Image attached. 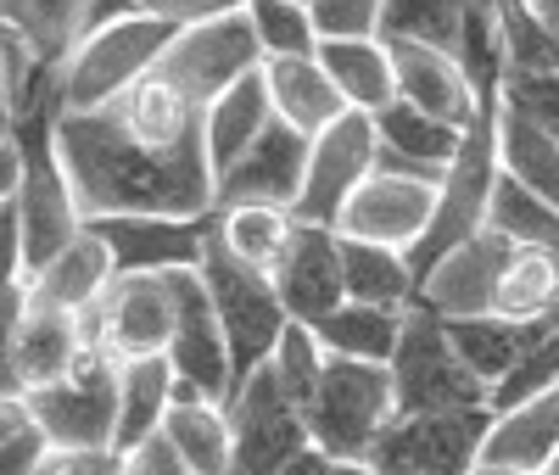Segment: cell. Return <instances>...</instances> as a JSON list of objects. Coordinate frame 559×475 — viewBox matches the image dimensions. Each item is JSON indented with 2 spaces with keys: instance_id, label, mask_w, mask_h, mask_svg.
<instances>
[{
  "instance_id": "cell-15",
  "label": "cell",
  "mask_w": 559,
  "mask_h": 475,
  "mask_svg": "<svg viewBox=\"0 0 559 475\" xmlns=\"http://www.w3.org/2000/svg\"><path fill=\"white\" fill-rule=\"evenodd\" d=\"M112 258V274H185L202 269L213 213L207 218H152V213H129V218H90L84 224Z\"/></svg>"
},
{
  "instance_id": "cell-49",
  "label": "cell",
  "mask_w": 559,
  "mask_h": 475,
  "mask_svg": "<svg viewBox=\"0 0 559 475\" xmlns=\"http://www.w3.org/2000/svg\"><path fill=\"white\" fill-rule=\"evenodd\" d=\"M0 129H7V28H0Z\"/></svg>"
},
{
  "instance_id": "cell-31",
  "label": "cell",
  "mask_w": 559,
  "mask_h": 475,
  "mask_svg": "<svg viewBox=\"0 0 559 475\" xmlns=\"http://www.w3.org/2000/svg\"><path fill=\"white\" fill-rule=\"evenodd\" d=\"M408 313H386V308H364V302H342L336 313H324L319 324H308L319 347L347 364H392L397 342H403Z\"/></svg>"
},
{
  "instance_id": "cell-3",
  "label": "cell",
  "mask_w": 559,
  "mask_h": 475,
  "mask_svg": "<svg viewBox=\"0 0 559 475\" xmlns=\"http://www.w3.org/2000/svg\"><path fill=\"white\" fill-rule=\"evenodd\" d=\"M498 95H487L481 112L464 129V146L453 157V168L442 174L437 185V213H431V229L426 241L408 252L414 274H426L442 252H453L459 241L487 229V207H492V190H498Z\"/></svg>"
},
{
  "instance_id": "cell-51",
  "label": "cell",
  "mask_w": 559,
  "mask_h": 475,
  "mask_svg": "<svg viewBox=\"0 0 559 475\" xmlns=\"http://www.w3.org/2000/svg\"><path fill=\"white\" fill-rule=\"evenodd\" d=\"M476 475H526V470H498V464H476Z\"/></svg>"
},
{
  "instance_id": "cell-40",
  "label": "cell",
  "mask_w": 559,
  "mask_h": 475,
  "mask_svg": "<svg viewBox=\"0 0 559 475\" xmlns=\"http://www.w3.org/2000/svg\"><path fill=\"white\" fill-rule=\"evenodd\" d=\"M554 387H559V330H554L548 342H537L515 369L498 380L492 414H509V408H521V403H532V397H543V392H554Z\"/></svg>"
},
{
  "instance_id": "cell-22",
  "label": "cell",
  "mask_w": 559,
  "mask_h": 475,
  "mask_svg": "<svg viewBox=\"0 0 559 475\" xmlns=\"http://www.w3.org/2000/svg\"><path fill=\"white\" fill-rule=\"evenodd\" d=\"M274 129V102H269V84H263V62L252 73H241L236 84L218 90V102L207 107V163H213V179L247 157L258 140Z\"/></svg>"
},
{
  "instance_id": "cell-41",
  "label": "cell",
  "mask_w": 559,
  "mask_h": 475,
  "mask_svg": "<svg viewBox=\"0 0 559 475\" xmlns=\"http://www.w3.org/2000/svg\"><path fill=\"white\" fill-rule=\"evenodd\" d=\"M319 39H381L386 0H308Z\"/></svg>"
},
{
  "instance_id": "cell-6",
  "label": "cell",
  "mask_w": 559,
  "mask_h": 475,
  "mask_svg": "<svg viewBox=\"0 0 559 475\" xmlns=\"http://www.w3.org/2000/svg\"><path fill=\"white\" fill-rule=\"evenodd\" d=\"M392 392L397 414H453V408H492V392L471 375L448 342V324L426 308H414L403 324V342L392 353Z\"/></svg>"
},
{
  "instance_id": "cell-5",
  "label": "cell",
  "mask_w": 559,
  "mask_h": 475,
  "mask_svg": "<svg viewBox=\"0 0 559 475\" xmlns=\"http://www.w3.org/2000/svg\"><path fill=\"white\" fill-rule=\"evenodd\" d=\"M392 419H397V392H392L386 364H347V358L324 364V380L308 403L313 448L369 464V448L381 442V431Z\"/></svg>"
},
{
  "instance_id": "cell-55",
  "label": "cell",
  "mask_w": 559,
  "mask_h": 475,
  "mask_svg": "<svg viewBox=\"0 0 559 475\" xmlns=\"http://www.w3.org/2000/svg\"><path fill=\"white\" fill-rule=\"evenodd\" d=\"M548 28H554V39H559V23H548Z\"/></svg>"
},
{
  "instance_id": "cell-34",
  "label": "cell",
  "mask_w": 559,
  "mask_h": 475,
  "mask_svg": "<svg viewBox=\"0 0 559 475\" xmlns=\"http://www.w3.org/2000/svg\"><path fill=\"white\" fill-rule=\"evenodd\" d=\"M213 235L229 247V258L258 269V274H274L280 258H286L292 235H297V218L292 213H274V207H229V213H213Z\"/></svg>"
},
{
  "instance_id": "cell-28",
  "label": "cell",
  "mask_w": 559,
  "mask_h": 475,
  "mask_svg": "<svg viewBox=\"0 0 559 475\" xmlns=\"http://www.w3.org/2000/svg\"><path fill=\"white\" fill-rule=\"evenodd\" d=\"M342 285H347V302H364V308H386V313L419 308V274L408 252L397 247H369L342 235Z\"/></svg>"
},
{
  "instance_id": "cell-37",
  "label": "cell",
  "mask_w": 559,
  "mask_h": 475,
  "mask_svg": "<svg viewBox=\"0 0 559 475\" xmlns=\"http://www.w3.org/2000/svg\"><path fill=\"white\" fill-rule=\"evenodd\" d=\"M324 364H331V353L319 347V336L308 324H286V336H280L274 358H269V375L280 380V392H286L302 414L319 392V380H324Z\"/></svg>"
},
{
  "instance_id": "cell-1",
  "label": "cell",
  "mask_w": 559,
  "mask_h": 475,
  "mask_svg": "<svg viewBox=\"0 0 559 475\" xmlns=\"http://www.w3.org/2000/svg\"><path fill=\"white\" fill-rule=\"evenodd\" d=\"M258 39L247 17L191 28L168 57L96 112H62V163L84 224L90 218H207L213 163H207V107L224 84L252 73Z\"/></svg>"
},
{
  "instance_id": "cell-52",
  "label": "cell",
  "mask_w": 559,
  "mask_h": 475,
  "mask_svg": "<svg viewBox=\"0 0 559 475\" xmlns=\"http://www.w3.org/2000/svg\"><path fill=\"white\" fill-rule=\"evenodd\" d=\"M543 475H559V459H548V470H543Z\"/></svg>"
},
{
  "instance_id": "cell-46",
  "label": "cell",
  "mask_w": 559,
  "mask_h": 475,
  "mask_svg": "<svg viewBox=\"0 0 559 475\" xmlns=\"http://www.w3.org/2000/svg\"><path fill=\"white\" fill-rule=\"evenodd\" d=\"M123 475H191V470L179 464V453H174L163 437H152L146 448L123 453Z\"/></svg>"
},
{
  "instance_id": "cell-16",
  "label": "cell",
  "mask_w": 559,
  "mask_h": 475,
  "mask_svg": "<svg viewBox=\"0 0 559 475\" xmlns=\"http://www.w3.org/2000/svg\"><path fill=\"white\" fill-rule=\"evenodd\" d=\"M515 258V247L498 229H481L471 241H459L453 252H442L426 274H419V308L437 319H487L498 313V285L503 269Z\"/></svg>"
},
{
  "instance_id": "cell-2",
  "label": "cell",
  "mask_w": 559,
  "mask_h": 475,
  "mask_svg": "<svg viewBox=\"0 0 559 475\" xmlns=\"http://www.w3.org/2000/svg\"><path fill=\"white\" fill-rule=\"evenodd\" d=\"M202 285H207V297H213V313L224 324V342H229V369H236V387L229 392H241L247 380L274 358L280 336H286V302H280L274 292V280L247 269L229 258V247L218 241V235H207V252H202Z\"/></svg>"
},
{
  "instance_id": "cell-30",
  "label": "cell",
  "mask_w": 559,
  "mask_h": 475,
  "mask_svg": "<svg viewBox=\"0 0 559 475\" xmlns=\"http://www.w3.org/2000/svg\"><path fill=\"white\" fill-rule=\"evenodd\" d=\"M90 12H96V0H17V7L0 12V17L17 28V39L34 51V62L62 73L68 57L90 34Z\"/></svg>"
},
{
  "instance_id": "cell-27",
  "label": "cell",
  "mask_w": 559,
  "mask_h": 475,
  "mask_svg": "<svg viewBox=\"0 0 559 475\" xmlns=\"http://www.w3.org/2000/svg\"><path fill=\"white\" fill-rule=\"evenodd\" d=\"M179 397V375L168 358H140V364H118V453L146 448L152 437H163V419Z\"/></svg>"
},
{
  "instance_id": "cell-17",
  "label": "cell",
  "mask_w": 559,
  "mask_h": 475,
  "mask_svg": "<svg viewBox=\"0 0 559 475\" xmlns=\"http://www.w3.org/2000/svg\"><path fill=\"white\" fill-rule=\"evenodd\" d=\"M280 302H286L292 324H319L324 313H336L347 302V285H342V235L336 229H313L297 224L286 258L269 274Z\"/></svg>"
},
{
  "instance_id": "cell-53",
  "label": "cell",
  "mask_w": 559,
  "mask_h": 475,
  "mask_svg": "<svg viewBox=\"0 0 559 475\" xmlns=\"http://www.w3.org/2000/svg\"><path fill=\"white\" fill-rule=\"evenodd\" d=\"M12 7H17V0H0V12H12Z\"/></svg>"
},
{
  "instance_id": "cell-56",
  "label": "cell",
  "mask_w": 559,
  "mask_h": 475,
  "mask_svg": "<svg viewBox=\"0 0 559 475\" xmlns=\"http://www.w3.org/2000/svg\"><path fill=\"white\" fill-rule=\"evenodd\" d=\"M0 207H7V197H0Z\"/></svg>"
},
{
  "instance_id": "cell-44",
  "label": "cell",
  "mask_w": 559,
  "mask_h": 475,
  "mask_svg": "<svg viewBox=\"0 0 559 475\" xmlns=\"http://www.w3.org/2000/svg\"><path fill=\"white\" fill-rule=\"evenodd\" d=\"M23 285H28L23 224H17V207L7 202V207H0V297H7V292H23Z\"/></svg>"
},
{
  "instance_id": "cell-4",
  "label": "cell",
  "mask_w": 559,
  "mask_h": 475,
  "mask_svg": "<svg viewBox=\"0 0 559 475\" xmlns=\"http://www.w3.org/2000/svg\"><path fill=\"white\" fill-rule=\"evenodd\" d=\"M174 39H179V28H168V23H157L146 12H129L118 23H102L96 34H84V45L62 68V102H68V112H96V107L118 102L123 90H134L168 57Z\"/></svg>"
},
{
  "instance_id": "cell-12",
  "label": "cell",
  "mask_w": 559,
  "mask_h": 475,
  "mask_svg": "<svg viewBox=\"0 0 559 475\" xmlns=\"http://www.w3.org/2000/svg\"><path fill=\"white\" fill-rule=\"evenodd\" d=\"M308 152H313V140L274 118V129L258 140V146L213 179V213H229V207L297 213L302 185H308Z\"/></svg>"
},
{
  "instance_id": "cell-21",
  "label": "cell",
  "mask_w": 559,
  "mask_h": 475,
  "mask_svg": "<svg viewBox=\"0 0 559 475\" xmlns=\"http://www.w3.org/2000/svg\"><path fill=\"white\" fill-rule=\"evenodd\" d=\"M84 353H90L84 347V324L73 313L23 302V324H17V387H23V397L57 387L62 375L79 369Z\"/></svg>"
},
{
  "instance_id": "cell-42",
  "label": "cell",
  "mask_w": 559,
  "mask_h": 475,
  "mask_svg": "<svg viewBox=\"0 0 559 475\" xmlns=\"http://www.w3.org/2000/svg\"><path fill=\"white\" fill-rule=\"evenodd\" d=\"M134 12H146V17L179 28V34H191V28H213V23L241 17L247 0H134Z\"/></svg>"
},
{
  "instance_id": "cell-36",
  "label": "cell",
  "mask_w": 559,
  "mask_h": 475,
  "mask_svg": "<svg viewBox=\"0 0 559 475\" xmlns=\"http://www.w3.org/2000/svg\"><path fill=\"white\" fill-rule=\"evenodd\" d=\"M247 28L258 39L263 62H292V57H319V28L302 0H247Z\"/></svg>"
},
{
  "instance_id": "cell-33",
  "label": "cell",
  "mask_w": 559,
  "mask_h": 475,
  "mask_svg": "<svg viewBox=\"0 0 559 475\" xmlns=\"http://www.w3.org/2000/svg\"><path fill=\"white\" fill-rule=\"evenodd\" d=\"M498 168H503V179L537 190V197H548L559 207V134L498 107Z\"/></svg>"
},
{
  "instance_id": "cell-10",
  "label": "cell",
  "mask_w": 559,
  "mask_h": 475,
  "mask_svg": "<svg viewBox=\"0 0 559 475\" xmlns=\"http://www.w3.org/2000/svg\"><path fill=\"white\" fill-rule=\"evenodd\" d=\"M28 408L39 419L51 453H90L118 442V364L102 353H84L73 375H62L57 387L28 392Z\"/></svg>"
},
{
  "instance_id": "cell-24",
  "label": "cell",
  "mask_w": 559,
  "mask_h": 475,
  "mask_svg": "<svg viewBox=\"0 0 559 475\" xmlns=\"http://www.w3.org/2000/svg\"><path fill=\"white\" fill-rule=\"evenodd\" d=\"M118 274H112V258H107V247L96 241V235H79L73 247H62L51 263H45L39 274H28V302H39V308H57V313H73V319H84L90 308L102 302V292L112 285Z\"/></svg>"
},
{
  "instance_id": "cell-18",
  "label": "cell",
  "mask_w": 559,
  "mask_h": 475,
  "mask_svg": "<svg viewBox=\"0 0 559 475\" xmlns=\"http://www.w3.org/2000/svg\"><path fill=\"white\" fill-rule=\"evenodd\" d=\"M376 140H381V163L376 168L442 185V174L453 168V157L464 146V129L459 123H442L431 112H419L408 102H392L386 112H376Z\"/></svg>"
},
{
  "instance_id": "cell-25",
  "label": "cell",
  "mask_w": 559,
  "mask_h": 475,
  "mask_svg": "<svg viewBox=\"0 0 559 475\" xmlns=\"http://www.w3.org/2000/svg\"><path fill=\"white\" fill-rule=\"evenodd\" d=\"M319 68L342 90L347 112L376 118L397 102V68L386 39H319Z\"/></svg>"
},
{
  "instance_id": "cell-45",
  "label": "cell",
  "mask_w": 559,
  "mask_h": 475,
  "mask_svg": "<svg viewBox=\"0 0 559 475\" xmlns=\"http://www.w3.org/2000/svg\"><path fill=\"white\" fill-rule=\"evenodd\" d=\"M45 475H123L118 448H90V453H51Z\"/></svg>"
},
{
  "instance_id": "cell-48",
  "label": "cell",
  "mask_w": 559,
  "mask_h": 475,
  "mask_svg": "<svg viewBox=\"0 0 559 475\" xmlns=\"http://www.w3.org/2000/svg\"><path fill=\"white\" fill-rule=\"evenodd\" d=\"M134 12V0H96V12H90V34H96L102 23H118V17H129Z\"/></svg>"
},
{
  "instance_id": "cell-8",
  "label": "cell",
  "mask_w": 559,
  "mask_h": 475,
  "mask_svg": "<svg viewBox=\"0 0 559 475\" xmlns=\"http://www.w3.org/2000/svg\"><path fill=\"white\" fill-rule=\"evenodd\" d=\"M84 347L107 364H140L168 358L174 336V274H118L102 302L84 319Z\"/></svg>"
},
{
  "instance_id": "cell-11",
  "label": "cell",
  "mask_w": 559,
  "mask_h": 475,
  "mask_svg": "<svg viewBox=\"0 0 559 475\" xmlns=\"http://www.w3.org/2000/svg\"><path fill=\"white\" fill-rule=\"evenodd\" d=\"M381 163V140H376V118L364 112H347L342 123H331L313 152H308V185H302V202H297V224H313V229H336L342 207L353 202V190L376 174Z\"/></svg>"
},
{
  "instance_id": "cell-7",
  "label": "cell",
  "mask_w": 559,
  "mask_h": 475,
  "mask_svg": "<svg viewBox=\"0 0 559 475\" xmlns=\"http://www.w3.org/2000/svg\"><path fill=\"white\" fill-rule=\"evenodd\" d=\"M492 408H453V414H397L381 442L369 448L376 475H476L487 437H492Z\"/></svg>"
},
{
  "instance_id": "cell-35",
  "label": "cell",
  "mask_w": 559,
  "mask_h": 475,
  "mask_svg": "<svg viewBox=\"0 0 559 475\" xmlns=\"http://www.w3.org/2000/svg\"><path fill=\"white\" fill-rule=\"evenodd\" d=\"M487 229H498L509 247H543V252H559V207L537 190L515 185L498 174V190H492V207H487Z\"/></svg>"
},
{
  "instance_id": "cell-13",
  "label": "cell",
  "mask_w": 559,
  "mask_h": 475,
  "mask_svg": "<svg viewBox=\"0 0 559 475\" xmlns=\"http://www.w3.org/2000/svg\"><path fill=\"white\" fill-rule=\"evenodd\" d=\"M168 364L179 375V387H191L207 403H224L236 387V369H229V342L224 324L213 313V297L197 269L174 274V336H168Z\"/></svg>"
},
{
  "instance_id": "cell-19",
  "label": "cell",
  "mask_w": 559,
  "mask_h": 475,
  "mask_svg": "<svg viewBox=\"0 0 559 475\" xmlns=\"http://www.w3.org/2000/svg\"><path fill=\"white\" fill-rule=\"evenodd\" d=\"M386 51H392V68H397V102L431 112V118H442V123L471 129V118L481 112L487 95L471 90L459 57L426 51V45H386Z\"/></svg>"
},
{
  "instance_id": "cell-47",
  "label": "cell",
  "mask_w": 559,
  "mask_h": 475,
  "mask_svg": "<svg viewBox=\"0 0 559 475\" xmlns=\"http://www.w3.org/2000/svg\"><path fill=\"white\" fill-rule=\"evenodd\" d=\"M286 475H376L364 459H336V453H324V448H308Z\"/></svg>"
},
{
  "instance_id": "cell-57",
  "label": "cell",
  "mask_w": 559,
  "mask_h": 475,
  "mask_svg": "<svg viewBox=\"0 0 559 475\" xmlns=\"http://www.w3.org/2000/svg\"><path fill=\"white\" fill-rule=\"evenodd\" d=\"M302 7H308V0H302Z\"/></svg>"
},
{
  "instance_id": "cell-32",
  "label": "cell",
  "mask_w": 559,
  "mask_h": 475,
  "mask_svg": "<svg viewBox=\"0 0 559 475\" xmlns=\"http://www.w3.org/2000/svg\"><path fill=\"white\" fill-rule=\"evenodd\" d=\"M476 0H386L381 39L386 45H426V51L459 57L464 23H471Z\"/></svg>"
},
{
  "instance_id": "cell-14",
  "label": "cell",
  "mask_w": 559,
  "mask_h": 475,
  "mask_svg": "<svg viewBox=\"0 0 559 475\" xmlns=\"http://www.w3.org/2000/svg\"><path fill=\"white\" fill-rule=\"evenodd\" d=\"M431 213H437V185L376 168L353 190V202L342 207L336 235H347V241H369V247L414 252L419 241H426V229H431Z\"/></svg>"
},
{
  "instance_id": "cell-20",
  "label": "cell",
  "mask_w": 559,
  "mask_h": 475,
  "mask_svg": "<svg viewBox=\"0 0 559 475\" xmlns=\"http://www.w3.org/2000/svg\"><path fill=\"white\" fill-rule=\"evenodd\" d=\"M448 324V342H453V353L471 364V375L481 380L487 392H498V380L515 369L537 342H548L554 330H559V319H532V324H515V319H498V313H487V319H442Z\"/></svg>"
},
{
  "instance_id": "cell-29",
  "label": "cell",
  "mask_w": 559,
  "mask_h": 475,
  "mask_svg": "<svg viewBox=\"0 0 559 475\" xmlns=\"http://www.w3.org/2000/svg\"><path fill=\"white\" fill-rule=\"evenodd\" d=\"M163 442L179 453V464L191 475H229V459H236L224 403H207L191 387H179V397L163 419Z\"/></svg>"
},
{
  "instance_id": "cell-26",
  "label": "cell",
  "mask_w": 559,
  "mask_h": 475,
  "mask_svg": "<svg viewBox=\"0 0 559 475\" xmlns=\"http://www.w3.org/2000/svg\"><path fill=\"white\" fill-rule=\"evenodd\" d=\"M548 459H559V387L509 408L492 419V437H487V453L481 464H498V470H526V475H543Z\"/></svg>"
},
{
  "instance_id": "cell-54",
  "label": "cell",
  "mask_w": 559,
  "mask_h": 475,
  "mask_svg": "<svg viewBox=\"0 0 559 475\" xmlns=\"http://www.w3.org/2000/svg\"><path fill=\"white\" fill-rule=\"evenodd\" d=\"M0 152H7V129H0Z\"/></svg>"
},
{
  "instance_id": "cell-50",
  "label": "cell",
  "mask_w": 559,
  "mask_h": 475,
  "mask_svg": "<svg viewBox=\"0 0 559 475\" xmlns=\"http://www.w3.org/2000/svg\"><path fill=\"white\" fill-rule=\"evenodd\" d=\"M532 12H537L543 23H559V0H532Z\"/></svg>"
},
{
  "instance_id": "cell-38",
  "label": "cell",
  "mask_w": 559,
  "mask_h": 475,
  "mask_svg": "<svg viewBox=\"0 0 559 475\" xmlns=\"http://www.w3.org/2000/svg\"><path fill=\"white\" fill-rule=\"evenodd\" d=\"M51 442H45L28 397H0V475H45Z\"/></svg>"
},
{
  "instance_id": "cell-23",
  "label": "cell",
  "mask_w": 559,
  "mask_h": 475,
  "mask_svg": "<svg viewBox=\"0 0 559 475\" xmlns=\"http://www.w3.org/2000/svg\"><path fill=\"white\" fill-rule=\"evenodd\" d=\"M263 84H269V102L274 118L292 123L297 134L319 140L331 123L347 118L342 90L331 84V73L319 68V57H292V62H263Z\"/></svg>"
},
{
  "instance_id": "cell-9",
  "label": "cell",
  "mask_w": 559,
  "mask_h": 475,
  "mask_svg": "<svg viewBox=\"0 0 559 475\" xmlns=\"http://www.w3.org/2000/svg\"><path fill=\"white\" fill-rule=\"evenodd\" d=\"M229 414V442H236V459H229V475H286L308 448V414L280 392V380L269 375V364L247 380L241 392L224 397Z\"/></svg>"
},
{
  "instance_id": "cell-43",
  "label": "cell",
  "mask_w": 559,
  "mask_h": 475,
  "mask_svg": "<svg viewBox=\"0 0 559 475\" xmlns=\"http://www.w3.org/2000/svg\"><path fill=\"white\" fill-rule=\"evenodd\" d=\"M23 302H28V285L0 297V397H23V387H17V324H23Z\"/></svg>"
},
{
  "instance_id": "cell-39",
  "label": "cell",
  "mask_w": 559,
  "mask_h": 475,
  "mask_svg": "<svg viewBox=\"0 0 559 475\" xmlns=\"http://www.w3.org/2000/svg\"><path fill=\"white\" fill-rule=\"evenodd\" d=\"M498 107L515 112L548 134H559V68H537V73H503L498 84Z\"/></svg>"
}]
</instances>
